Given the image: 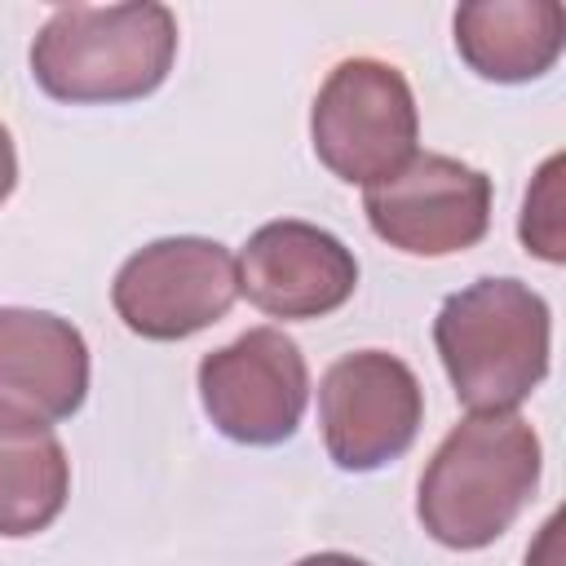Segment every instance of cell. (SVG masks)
<instances>
[{
  "mask_svg": "<svg viewBox=\"0 0 566 566\" xmlns=\"http://www.w3.org/2000/svg\"><path fill=\"white\" fill-rule=\"evenodd\" d=\"M420 420L424 389L389 349H354L318 380L323 447L345 473H371L398 460L416 442Z\"/></svg>",
  "mask_w": 566,
  "mask_h": 566,
  "instance_id": "52a82bcc",
  "label": "cell"
},
{
  "mask_svg": "<svg viewBox=\"0 0 566 566\" xmlns=\"http://www.w3.org/2000/svg\"><path fill=\"white\" fill-rule=\"evenodd\" d=\"M562 44L566 13L557 0H469L455 9V49L482 80H539L562 57Z\"/></svg>",
  "mask_w": 566,
  "mask_h": 566,
  "instance_id": "8fae6325",
  "label": "cell"
},
{
  "mask_svg": "<svg viewBox=\"0 0 566 566\" xmlns=\"http://www.w3.org/2000/svg\"><path fill=\"white\" fill-rule=\"evenodd\" d=\"M292 566H367V562L363 557H349V553H310V557H301Z\"/></svg>",
  "mask_w": 566,
  "mask_h": 566,
  "instance_id": "9a60e30c",
  "label": "cell"
},
{
  "mask_svg": "<svg viewBox=\"0 0 566 566\" xmlns=\"http://www.w3.org/2000/svg\"><path fill=\"white\" fill-rule=\"evenodd\" d=\"M548 301L522 279H478L433 318V345L469 411H513L548 376Z\"/></svg>",
  "mask_w": 566,
  "mask_h": 566,
  "instance_id": "3957f363",
  "label": "cell"
},
{
  "mask_svg": "<svg viewBox=\"0 0 566 566\" xmlns=\"http://www.w3.org/2000/svg\"><path fill=\"white\" fill-rule=\"evenodd\" d=\"M239 301V265L226 243L203 234H172L137 248L115 283L111 305L142 340H186Z\"/></svg>",
  "mask_w": 566,
  "mask_h": 566,
  "instance_id": "5b68a950",
  "label": "cell"
},
{
  "mask_svg": "<svg viewBox=\"0 0 566 566\" xmlns=\"http://www.w3.org/2000/svg\"><path fill=\"white\" fill-rule=\"evenodd\" d=\"M539 433L517 411L464 416L429 455L416 517L429 539L455 553L495 544L539 486Z\"/></svg>",
  "mask_w": 566,
  "mask_h": 566,
  "instance_id": "6da1fadb",
  "label": "cell"
},
{
  "mask_svg": "<svg viewBox=\"0 0 566 566\" xmlns=\"http://www.w3.org/2000/svg\"><path fill=\"white\" fill-rule=\"evenodd\" d=\"M71 495V460L53 429H0V535L27 539L57 522Z\"/></svg>",
  "mask_w": 566,
  "mask_h": 566,
  "instance_id": "7c38bea8",
  "label": "cell"
},
{
  "mask_svg": "<svg viewBox=\"0 0 566 566\" xmlns=\"http://www.w3.org/2000/svg\"><path fill=\"white\" fill-rule=\"evenodd\" d=\"M13 186H18V150H13L9 128L0 124V203L13 195Z\"/></svg>",
  "mask_w": 566,
  "mask_h": 566,
  "instance_id": "5bb4252c",
  "label": "cell"
},
{
  "mask_svg": "<svg viewBox=\"0 0 566 566\" xmlns=\"http://www.w3.org/2000/svg\"><path fill=\"white\" fill-rule=\"evenodd\" d=\"M177 57V18L168 4H62L31 44L35 84L71 106L137 102L155 93Z\"/></svg>",
  "mask_w": 566,
  "mask_h": 566,
  "instance_id": "7a4b0ae2",
  "label": "cell"
},
{
  "mask_svg": "<svg viewBox=\"0 0 566 566\" xmlns=\"http://www.w3.org/2000/svg\"><path fill=\"white\" fill-rule=\"evenodd\" d=\"M562 168L566 159L553 155L539 172H535V186L526 190V203H522V243L526 252L544 256V261H566V230H562Z\"/></svg>",
  "mask_w": 566,
  "mask_h": 566,
  "instance_id": "4fadbf2b",
  "label": "cell"
},
{
  "mask_svg": "<svg viewBox=\"0 0 566 566\" xmlns=\"http://www.w3.org/2000/svg\"><path fill=\"white\" fill-rule=\"evenodd\" d=\"M416 93L394 62L345 57L327 71L310 111V142L332 177L376 186L416 155Z\"/></svg>",
  "mask_w": 566,
  "mask_h": 566,
  "instance_id": "277c9868",
  "label": "cell"
},
{
  "mask_svg": "<svg viewBox=\"0 0 566 566\" xmlns=\"http://www.w3.org/2000/svg\"><path fill=\"white\" fill-rule=\"evenodd\" d=\"M367 226L407 256H451L491 230V177L451 155H411L394 177L367 186Z\"/></svg>",
  "mask_w": 566,
  "mask_h": 566,
  "instance_id": "ba28073f",
  "label": "cell"
},
{
  "mask_svg": "<svg viewBox=\"0 0 566 566\" xmlns=\"http://www.w3.org/2000/svg\"><path fill=\"white\" fill-rule=\"evenodd\" d=\"M199 402L212 429L239 447L287 442L310 402V367L301 345L279 327H248L230 345L203 354Z\"/></svg>",
  "mask_w": 566,
  "mask_h": 566,
  "instance_id": "8992f818",
  "label": "cell"
},
{
  "mask_svg": "<svg viewBox=\"0 0 566 566\" xmlns=\"http://www.w3.org/2000/svg\"><path fill=\"white\" fill-rule=\"evenodd\" d=\"M88 398L84 332L49 310L0 305V429L40 433Z\"/></svg>",
  "mask_w": 566,
  "mask_h": 566,
  "instance_id": "9c48e42d",
  "label": "cell"
},
{
  "mask_svg": "<svg viewBox=\"0 0 566 566\" xmlns=\"http://www.w3.org/2000/svg\"><path fill=\"white\" fill-rule=\"evenodd\" d=\"M239 296L270 318H323L358 287L354 252L323 226L270 221L239 252Z\"/></svg>",
  "mask_w": 566,
  "mask_h": 566,
  "instance_id": "30bf717a",
  "label": "cell"
}]
</instances>
